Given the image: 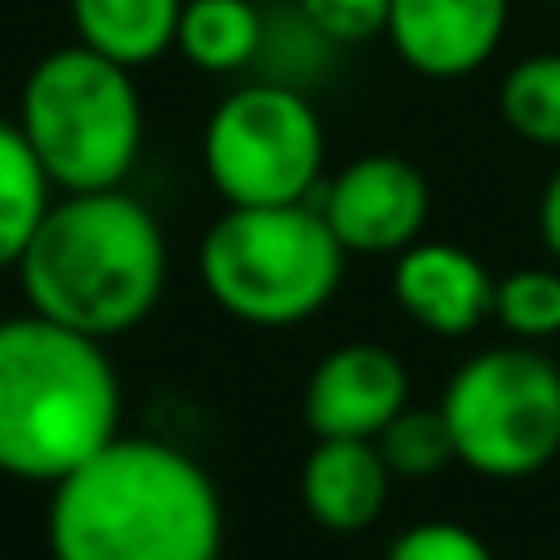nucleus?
<instances>
[{"label": "nucleus", "instance_id": "obj_1", "mask_svg": "<svg viewBox=\"0 0 560 560\" xmlns=\"http://www.w3.org/2000/svg\"><path fill=\"white\" fill-rule=\"evenodd\" d=\"M226 516L202 463L124 438L49 487V560H222Z\"/></svg>", "mask_w": 560, "mask_h": 560}, {"label": "nucleus", "instance_id": "obj_2", "mask_svg": "<svg viewBox=\"0 0 560 560\" xmlns=\"http://www.w3.org/2000/svg\"><path fill=\"white\" fill-rule=\"evenodd\" d=\"M15 276L35 315L108 345L158 310L167 242L158 217L124 187L65 192L49 202Z\"/></svg>", "mask_w": 560, "mask_h": 560}, {"label": "nucleus", "instance_id": "obj_3", "mask_svg": "<svg viewBox=\"0 0 560 560\" xmlns=\"http://www.w3.org/2000/svg\"><path fill=\"white\" fill-rule=\"evenodd\" d=\"M124 388L104 339L55 319H0V472L55 487L118 438Z\"/></svg>", "mask_w": 560, "mask_h": 560}, {"label": "nucleus", "instance_id": "obj_4", "mask_svg": "<svg viewBox=\"0 0 560 560\" xmlns=\"http://www.w3.org/2000/svg\"><path fill=\"white\" fill-rule=\"evenodd\" d=\"M15 128L55 192L124 187L143 148V98L133 69L89 45L55 49L20 84Z\"/></svg>", "mask_w": 560, "mask_h": 560}, {"label": "nucleus", "instance_id": "obj_5", "mask_svg": "<svg viewBox=\"0 0 560 560\" xmlns=\"http://www.w3.org/2000/svg\"><path fill=\"white\" fill-rule=\"evenodd\" d=\"M349 252L315 202L226 207L202 236V285L242 325L285 329L319 315L345 280Z\"/></svg>", "mask_w": 560, "mask_h": 560}, {"label": "nucleus", "instance_id": "obj_6", "mask_svg": "<svg viewBox=\"0 0 560 560\" xmlns=\"http://www.w3.org/2000/svg\"><path fill=\"white\" fill-rule=\"evenodd\" d=\"M457 463L492 482H522L560 457V364L541 345H492L457 364L438 398Z\"/></svg>", "mask_w": 560, "mask_h": 560}, {"label": "nucleus", "instance_id": "obj_7", "mask_svg": "<svg viewBox=\"0 0 560 560\" xmlns=\"http://www.w3.org/2000/svg\"><path fill=\"white\" fill-rule=\"evenodd\" d=\"M202 163L226 207L310 202L325 173V124L295 84L256 79L212 108Z\"/></svg>", "mask_w": 560, "mask_h": 560}, {"label": "nucleus", "instance_id": "obj_8", "mask_svg": "<svg viewBox=\"0 0 560 560\" xmlns=\"http://www.w3.org/2000/svg\"><path fill=\"white\" fill-rule=\"evenodd\" d=\"M319 217L349 256H398L423 242L433 192L398 153H364L319 187Z\"/></svg>", "mask_w": 560, "mask_h": 560}, {"label": "nucleus", "instance_id": "obj_9", "mask_svg": "<svg viewBox=\"0 0 560 560\" xmlns=\"http://www.w3.org/2000/svg\"><path fill=\"white\" fill-rule=\"evenodd\" d=\"M408 398V369L384 345H339L305 384V423L315 438H378Z\"/></svg>", "mask_w": 560, "mask_h": 560}, {"label": "nucleus", "instance_id": "obj_10", "mask_svg": "<svg viewBox=\"0 0 560 560\" xmlns=\"http://www.w3.org/2000/svg\"><path fill=\"white\" fill-rule=\"evenodd\" d=\"M512 0H388V45L423 79H467L502 49Z\"/></svg>", "mask_w": 560, "mask_h": 560}, {"label": "nucleus", "instance_id": "obj_11", "mask_svg": "<svg viewBox=\"0 0 560 560\" xmlns=\"http://www.w3.org/2000/svg\"><path fill=\"white\" fill-rule=\"evenodd\" d=\"M394 300L428 335L467 339L492 319L497 276L467 246L413 242L394 256Z\"/></svg>", "mask_w": 560, "mask_h": 560}, {"label": "nucleus", "instance_id": "obj_12", "mask_svg": "<svg viewBox=\"0 0 560 560\" xmlns=\"http://www.w3.org/2000/svg\"><path fill=\"white\" fill-rule=\"evenodd\" d=\"M394 472L374 438H315L300 467V502L329 536H359L384 516Z\"/></svg>", "mask_w": 560, "mask_h": 560}, {"label": "nucleus", "instance_id": "obj_13", "mask_svg": "<svg viewBox=\"0 0 560 560\" xmlns=\"http://www.w3.org/2000/svg\"><path fill=\"white\" fill-rule=\"evenodd\" d=\"M69 20L79 30V45L138 69L177 45L183 0H69Z\"/></svg>", "mask_w": 560, "mask_h": 560}, {"label": "nucleus", "instance_id": "obj_14", "mask_svg": "<svg viewBox=\"0 0 560 560\" xmlns=\"http://www.w3.org/2000/svg\"><path fill=\"white\" fill-rule=\"evenodd\" d=\"M266 45V15L256 0H183L177 45L207 74H236Z\"/></svg>", "mask_w": 560, "mask_h": 560}, {"label": "nucleus", "instance_id": "obj_15", "mask_svg": "<svg viewBox=\"0 0 560 560\" xmlns=\"http://www.w3.org/2000/svg\"><path fill=\"white\" fill-rule=\"evenodd\" d=\"M49 202H55V187L30 153L25 133L0 118V271H15Z\"/></svg>", "mask_w": 560, "mask_h": 560}, {"label": "nucleus", "instance_id": "obj_16", "mask_svg": "<svg viewBox=\"0 0 560 560\" xmlns=\"http://www.w3.org/2000/svg\"><path fill=\"white\" fill-rule=\"evenodd\" d=\"M497 104L516 138L560 153V55H532L512 65Z\"/></svg>", "mask_w": 560, "mask_h": 560}, {"label": "nucleus", "instance_id": "obj_17", "mask_svg": "<svg viewBox=\"0 0 560 560\" xmlns=\"http://www.w3.org/2000/svg\"><path fill=\"white\" fill-rule=\"evenodd\" d=\"M492 319L516 345H551L560 335V266H522L497 280Z\"/></svg>", "mask_w": 560, "mask_h": 560}, {"label": "nucleus", "instance_id": "obj_18", "mask_svg": "<svg viewBox=\"0 0 560 560\" xmlns=\"http://www.w3.org/2000/svg\"><path fill=\"white\" fill-rule=\"evenodd\" d=\"M378 453H384L388 472L408 477V482H423V477H438L457 463V447L453 433H447V418L443 408H418L408 404L384 433L374 438Z\"/></svg>", "mask_w": 560, "mask_h": 560}, {"label": "nucleus", "instance_id": "obj_19", "mask_svg": "<svg viewBox=\"0 0 560 560\" xmlns=\"http://www.w3.org/2000/svg\"><path fill=\"white\" fill-rule=\"evenodd\" d=\"M295 15L325 45H369L388 30V0H295Z\"/></svg>", "mask_w": 560, "mask_h": 560}, {"label": "nucleus", "instance_id": "obj_20", "mask_svg": "<svg viewBox=\"0 0 560 560\" xmlns=\"http://www.w3.org/2000/svg\"><path fill=\"white\" fill-rule=\"evenodd\" d=\"M384 560H497V551L463 522H418L394 536Z\"/></svg>", "mask_w": 560, "mask_h": 560}, {"label": "nucleus", "instance_id": "obj_21", "mask_svg": "<svg viewBox=\"0 0 560 560\" xmlns=\"http://www.w3.org/2000/svg\"><path fill=\"white\" fill-rule=\"evenodd\" d=\"M536 226H541V242L551 252V261L560 266V163L556 173L546 177V192H541V212H536Z\"/></svg>", "mask_w": 560, "mask_h": 560}, {"label": "nucleus", "instance_id": "obj_22", "mask_svg": "<svg viewBox=\"0 0 560 560\" xmlns=\"http://www.w3.org/2000/svg\"><path fill=\"white\" fill-rule=\"evenodd\" d=\"M541 5H560V0H541Z\"/></svg>", "mask_w": 560, "mask_h": 560}]
</instances>
